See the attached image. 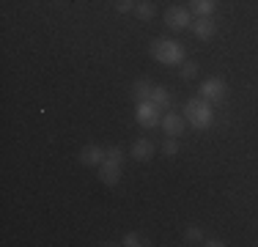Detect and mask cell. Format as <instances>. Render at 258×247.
Instances as JSON below:
<instances>
[{
  "label": "cell",
  "mask_w": 258,
  "mask_h": 247,
  "mask_svg": "<svg viewBox=\"0 0 258 247\" xmlns=\"http://www.w3.org/2000/svg\"><path fill=\"white\" fill-rule=\"evenodd\" d=\"M162 154H165V157H176V154H179V140H176V138H165Z\"/></svg>",
  "instance_id": "18"
},
{
  "label": "cell",
  "mask_w": 258,
  "mask_h": 247,
  "mask_svg": "<svg viewBox=\"0 0 258 247\" xmlns=\"http://www.w3.org/2000/svg\"><path fill=\"white\" fill-rule=\"evenodd\" d=\"M129 157L135 159V162H151V157H154V143H151L149 138H138L129 148Z\"/></svg>",
  "instance_id": "8"
},
{
  "label": "cell",
  "mask_w": 258,
  "mask_h": 247,
  "mask_svg": "<svg viewBox=\"0 0 258 247\" xmlns=\"http://www.w3.org/2000/svg\"><path fill=\"white\" fill-rule=\"evenodd\" d=\"M198 96H204L212 104H223L225 96H228V83L223 77H206L198 88Z\"/></svg>",
  "instance_id": "3"
},
{
  "label": "cell",
  "mask_w": 258,
  "mask_h": 247,
  "mask_svg": "<svg viewBox=\"0 0 258 247\" xmlns=\"http://www.w3.org/2000/svg\"><path fill=\"white\" fill-rule=\"evenodd\" d=\"M104 159H113V162L124 165L126 154H124V148H121V146H107V148H104Z\"/></svg>",
  "instance_id": "15"
},
{
  "label": "cell",
  "mask_w": 258,
  "mask_h": 247,
  "mask_svg": "<svg viewBox=\"0 0 258 247\" xmlns=\"http://www.w3.org/2000/svg\"><path fill=\"white\" fill-rule=\"evenodd\" d=\"M184 118H187V124H192V129H209L214 121V104L206 102L204 96H195L189 99L187 104H184Z\"/></svg>",
  "instance_id": "1"
},
{
  "label": "cell",
  "mask_w": 258,
  "mask_h": 247,
  "mask_svg": "<svg viewBox=\"0 0 258 247\" xmlns=\"http://www.w3.org/2000/svg\"><path fill=\"white\" fill-rule=\"evenodd\" d=\"M184 239H187L189 244H204V231H201L198 225H189L187 233H184Z\"/></svg>",
  "instance_id": "16"
},
{
  "label": "cell",
  "mask_w": 258,
  "mask_h": 247,
  "mask_svg": "<svg viewBox=\"0 0 258 247\" xmlns=\"http://www.w3.org/2000/svg\"><path fill=\"white\" fill-rule=\"evenodd\" d=\"M151 58L162 66L184 64V44L176 39H154L151 41Z\"/></svg>",
  "instance_id": "2"
},
{
  "label": "cell",
  "mask_w": 258,
  "mask_h": 247,
  "mask_svg": "<svg viewBox=\"0 0 258 247\" xmlns=\"http://www.w3.org/2000/svg\"><path fill=\"white\" fill-rule=\"evenodd\" d=\"M192 11H189V6H170L168 11H165V25H168L170 30H187L189 25H192Z\"/></svg>",
  "instance_id": "5"
},
{
  "label": "cell",
  "mask_w": 258,
  "mask_h": 247,
  "mask_svg": "<svg viewBox=\"0 0 258 247\" xmlns=\"http://www.w3.org/2000/svg\"><path fill=\"white\" fill-rule=\"evenodd\" d=\"M184 127H187V118H184V115H179V113L162 115V129L168 132V138H179L184 132Z\"/></svg>",
  "instance_id": "10"
},
{
  "label": "cell",
  "mask_w": 258,
  "mask_h": 247,
  "mask_svg": "<svg viewBox=\"0 0 258 247\" xmlns=\"http://www.w3.org/2000/svg\"><path fill=\"white\" fill-rule=\"evenodd\" d=\"M132 14L138 17L140 22H149V20H154L157 9H154V3H151V0H138V6H135Z\"/></svg>",
  "instance_id": "14"
},
{
  "label": "cell",
  "mask_w": 258,
  "mask_h": 247,
  "mask_svg": "<svg viewBox=\"0 0 258 247\" xmlns=\"http://www.w3.org/2000/svg\"><path fill=\"white\" fill-rule=\"evenodd\" d=\"M151 102H154L159 110H170V104H173V94H170L165 85H154V91H151Z\"/></svg>",
  "instance_id": "11"
},
{
  "label": "cell",
  "mask_w": 258,
  "mask_h": 247,
  "mask_svg": "<svg viewBox=\"0 0 258 247\" xmlns=\"http://www.w3.org/2000/svg\"><path fill=\"white\" fill-rule=\"evenodd\" d=\"M189 11L195 17H212L217 11V0H189Z\"/></svg>",
  "instance_id": "13"
},
{
  "label": "cell",
  "mask_w": 258,
  "mask_h": 247,
  "mask_svg": "<svg viewBox=\"0 0 258 247\" xmlns=\"http://www.w3.org/2000/svg\"><path fill=\"white\" fill-rule=\"evenodd\" d=\"M124 244H126V247H140V244H146V242H143V236H140V233L129 231L126 236H124Z\"/></svg>",
  "instance_id": "20"
},
{
  "label": "cell",
  "mask_w": 258,
  "mask_h": 247,
  "mask_svg": "<svg viewBox=\"0 0 258 247\" xmlns=\"http://www.w3.org/2000/svg\"><path fill=\"white\" fill-rule=\"evenodd\" d=\"M151 91H154V83H151V80H146V77L135 80V85H132L135 102H146V99H151Z\"/></svg>",
  "instance_id": "12"
},
{
  "label": "cell",
  "mask_w": 258,
  "mask_h": 247,
  "mask_svg": "<svg viewBox=\"0 0 258 247\" xmlns=\"http://www.w3.org/2000/svg\"><path fill=\"white\" fill-rule=\"evenodd\" d=\"M135 6H138V0H115V11L118 14H132Z\"/></svg>",
  "instance_id": "19"
},
{
  "label": "cell",
  "mask_w": 258,
  "mask_h": 247,
  "mask_svg": "<svg viewBox=\"0 0 258 247\" xmlns=\"http://www.w3.org/2000/svg\"><path fill=\"white\" fill-rule=\"evenodd\" d=\"M189 30H192L195 39L209 41V39H214V33H217V22H214L212 17H195L192 25H189Z\"/></svg>",
  "instance_id": "6"
},
{
  "label": "cell",
  "mask_w": 258,
  "mask_h": 247,
  "mask_svg": "<svg viewBox=\"0 0 258 247\" xmlns=\"http://www.w3.org/2000/svg\"><path fill=\"white\" fill-rule=\"evenodd\" d=\"M204 244L206 247H225L228 242H223V239H204Z\"/></svg>",
  "instance_id": "21"
},
{
  "label": "cell",
  "mask_w": 258,
  "mask_h": 247,
  "mask_svg": "<svg viewBox=\"0 0 258 247\" xmlns=\"http://www.w3.org/2000/svg\"><path fill=\"white\" fill-rule=\"evenodd\" d=\"M99 181L107 184V187H115L121 181V165L113 162V159H104L99 165Z\"/></svg>",
  "instance_id": "9"
},
{
  "label": "cell",
  "mask_w": 258,
  "mask_h": 247,
  "mask_svg": "<svg viewBox=\"0 0 258 247\" xmlns=\"http://www.w3.org/2000/svg\"><path fill=\"white\" fill-rule=\"evenodd\" d=\"M135 118L143 129H154L162 124V110L157 107L151 99H146V102H138V110H135Z\"/></svg>",
  "instance_id": "4"
},
{
  "label": "cell",
  "mask_w": 258,
  "mask_h": 247,
  "mask_svg": "<svg viewBox=\"0 0 258 247\" xmlns=\"http://www.w3.org/2000/svg\"><path fill=\"white\" fill-rule=\"evenodd\" d=\"M198 69H201V66L195 64V60H184V64H181V77H184V80L198 77Z\"/></svg>",
  "instance_id": "17"
},
{
  "label": "cell",
  "mask_w": 258,
  "mask_h": 247,
  "mask_svg": "<svg viewBox=\"0 0 258 247\" xmlns=\"http://www.w3.org/2000/svg\"><path fill=\"white\" fill-rule=\"evenodd\" d=\"M77 159H80V165H88V168H99V165L104 162V148H102L99 143H88V146L80 148Z\"/></svg>",
  "instance_id": "7"
}]
</instances>
